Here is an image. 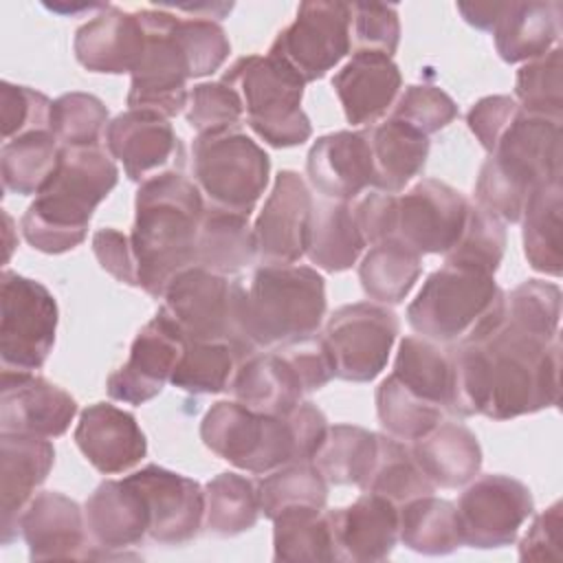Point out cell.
Here are the masks:
<instances>
[{
    "instance_id": "60d3db41",
    "label": "cell",
    "mask_w": 563,
    "mask_h": 563,
    "mask_svg": "<svg viewBox=\"0 0 563 563\" xmlns=\"http://www.w3.org/2000/svg\"><path fill=\"white\" fill-rule=\"evenodd\" d=\"M378 451V433L356 424L328 427L312 464L328 484L363 486Z\"/></svg>"
},
{
    "instance_id": "680465c9",
    "label": "cell",
    "mask_w": 563,
    "mask_h": 563,
    "mask_svg": "<svg viewBox=\"0 0 563 563\" xmlns=\"http://www.w3.org/2000/svg\"><path fill=\"white\" fill-rule=\"evenodd\" d=\"M521 106L508 95H488L482 97L466 114V123L471 132L477 136L486 152H493L497 141L510 128V123L519 117Z\"/></svg>"
},
{
    "instance_id": "94428289",
    "label": "cell",
    "mask_w": 563,
    "mask_h": 563,
    "mask_svg": "<svg viewBox=\"0 0 563 563\" xmlns=\"http://www.w3.org/2000/svg\"><path fill=\"white\" fill-rule=\"evenodd\" d=\"M563 504L554 501L550 508L539 512L519 541L521 561H559L561 559V515Z\"/></svg>"
},
{
    "instance_id": "f6af8a7d",
    "label": "cell",
    "mask_w": 563,
    "mask_h": 563,
    "mask_svg": "<svg viewBox=\"0 0 563 563\" xmlns=\"http://www.w3.org/2000/svg\"><path fill=\"white\" fill-rule=\"evenodd\" d=\"M260 510L273 519L288 508H325L328 482L312 462H292L257 482Z\"/></svg>"
},
{
    "instance_id": "484cf974",
    "label": "cell",
    "mask_w": 563,
    "mask_h": 563,
    "mask_svg": "<svg viewBox=\"0 0 563 563\" xmlns=\"http://www.w3.org/2000/svg\"><path fill=\"white\" fill-rule=\"evenodd\" d=\"M31 561L88 559V528L81 506L55 490L37 493L20 519Z\"/></svg>"
},
{
    "instance_id": "11a10c76",
    "label": "cell",
    "mask_w": 563,
    "mask_h": 563,
    "mask_svg": "<svg viewBox=\"0 0 563 563\" xmlns=\"http://www.w3.org/2000/svg\"><path fill=\"white\" fill-rule=\"evenodd\" d=\"M389 117L405 121L429 136L446 128L457 117V103L438 86H407L400 90Z\"/></svg>"
},
{
    "instance_id": "2e32d148",
    "label": "cell",
    "mask_w": 563,
    "mask_h": 563,
    "mask_svg": "<svg viewBox=\"0 0 563 563\" xmlns=\"http://www.w3.org/2000/svg\"><path fill=\"white\" fill-rule=\"evenodd\" d=\"M462 539L471 548L510 545L534 512L530 488L508 475H482L466 484L457 504Z\"/></svg>"
},
{
    "instance_id": "b9f144b4",
    "label": "cell",
    "mask_w": 563,
    "mask_h": 563,
    "mask_svg": "<svg viewBox=\"0 0 563 563\" xmlns=\"http://www.w3.org/2000/svg\"><path fill=\"white\" fill-rule=\"evenodd\" d=\"M361 490L383 495L400 506L409 499L433 495L435 486L416 462L409 442H402L389 433H378L376 460Z\"/></svg>"
},
{
    "instance_id": "681fc988",
    "label": "cell",
    "mask_w": 563,
    "mask_h": 563,
    "mask_svg": "<svg viewBox=\"0 0 563 563\" xmlns=\"http://www.w3.org/2000/svg\"><path fill=\"white\" fill-rule=\"evenodd\" d=\"M504 249H506L504 220H499L495 213L486 211L477 202L475 205L468 202L466 220L460 231V238L455 240L451 251L444 255V262L479 268L495 275V271L501 264Z\"/></svg>"
},
{
    "instance_id": "e0dca14e",
    "label": "cell",
    "mask_w": 563,
    "mask_h": 563,
    "mask_svg": "<svg viewBox=\"0 0 563 563\" xmlns=\"http://www.w3.org/2000/svg\"><path fill=\"white\" fill-rule=\"evenodd\" d=\"M468 200L451 185L422 178L407 194L396 196L394 238L416 253L446 255L466 220Z\"/></svg>"
},
{
    "instance_id": "52a82bcc",
    "label": "cell",
    "mask_w": 563,
    "mask_h": 563,
    "mask_svg": "<svg viewBox=\"0 0 563 563\" xmlns=\"http://www.w3.org/2000/svg\"><path fill=\"white\" fill-rule=\"evenodd\" d=\"M325 306V279L317 268L262 264L246 288V334L257 352L314 336Z\"/></svg>"
},
{
    "instance_id": "1f68e13d",
    "label": "cell",
    "mask_w": 563,
    "mask_h": 563,
    "mask_svg": "<svg viewBox=\"0 0 563 563\" xmlns=\"http://www.w3.org/2000/svg\"><path fill=\"white\" fill-rule=\"evenodd\" d=\"M490 33L504 62L537 59L559 44L561 2H506Z\"/></svg>"
},
{
    "instance_id": "9a60e30c",
    "label": "cell",
    "mask_w": 563,
    "mask_h": 563,
    "mask_svg": "<svg viewBox=\"0 0 563 563\" xmlns=\"http://www.w3.org/2000/svg\"><path fill=\"white\" fill-rule=\"evenodd\" d=\"M350 48V4L317 0L299 4L297 18L277 33L268 55L310 84L325 77Z\"/></svg>"
},
{
    "instance_id": "6125c7cd",
    "label": "cell",
    "mask_w": 563,
    "mask_h": 563,
    "mask_svg": "<svg viewBox=\"0 0 563 563\" xmlns=\"http://www.w3.org/2000/svg\"><path fill=\"white\" fill-rule=\"evenodd\" d=\"M352 209H354L356 224L369 246L387 238H394L396 194L374 189L365 194Z\"/></svg>"
},
{
    "instance_id": "c3c4849f",
    "label": "cell",
    "mask_w": 563,
    "mask_h": 563,
    "mask_svg": "<svg viewBox=\"0 0 563 563\" xmlns=\"http://www.w3.org/2000/svg\"><path fill=\"white\" fill-rule=\"evenodd\" d=\"M561 288L552 282L528 279L506 295L504 321L539 341L559 339Z\"/></svg>"
},
{
    "instance_id": "9f6ffc18",
    "label": "cell",
    "mask_w": 563,
    "mask_h": 563,
    "mask_svg": "<svg viewBox=\"0 0 563 563\" xmlns=\"http://www.w3.org/2000/svg\"><path fill=\"white\" fill-rule=\"evenodd\" d=\"M352 51H374L391 57L400 42V20L394 4H350Z\"/></svg>"
},
{
    "instance_id": "8d00e7d4",
    "label": "cell",
    "mask_w": 563,
    "mask_h": 563,
    "mask_svg": "<svg viewBox=\"0 0 563 563\" xmlns=\"http://www.w3.org/2000/svg\"><path fill=\"white\" fill-rule=\"evenodd\" d=\"M561 211L563 196L559 178L543 183L532 191L519 220L523 222V253L528 264L550 277H559L563 268Z\"/></svg>"
},
{
    "instance_id": "d590c367",
    "label": "cell",
    "mask_w": 563,
    "mask_h": 563,
    "mask_svg": "<svg viewBox=\"0 0 563 563\" xmlns=\"http://www.w3.org/2000/svg\"><path fill=\"white\" fill-rule=\"evenodd\" d=\"M398 541L427 556H442L464 545L455 504L422 495L398 506Z\"/></svg>"
},
{
    "instance_id": "7dc6e473",
    "label": "cell",
    "mask_w": 563,
    "mask_h": 563,
    "mask_svg": "<svg viewBox=\"0 0 563 563\" xmlns=\"http://www.w3.org/2000/svg\"><path fill=\"white\" fill-rule=\"evenodd\" d=\"M240 365L229 343L187 341L169 383L187 394H220L229 389Z\"/></svg>"
},
{
    "instance_id": "836d02e7",
    "label": "cell",
    "mask_w": 563,
    "mask_h": 563,
    "mask_svg": "<svg viewBox=\"0 0 563 563\" xmlns=\"http://www.w3.org/2000/svg\"><path fill=\"white\" fill-rule=\"evenodd\" d=\"M367 246L350 202L343 200H314L306 255L308 260L325 271L341 273L356 264L363 249Z\"/></svg>"
},
{
    "instance_id": "be15d7a7",
    "label": "cell",
    "mask_w": 563,
    "mask_h": 563,
    "mask_svg": "<svg viewBox=\"0 0 563 563\" xmlns=\"http://www.w3.org/2000/svg\"><path fill=\"white\" fill-rule=\"evenodd\" d=\"M504 4L506 2H457V11L471 26L479 31H493L504 11Z\"/></svg>"
},
{
    "instance_id": "603a6c76",
    "label": "cell",
    "mask_w": 563,
    "mask_h": 563,
    "mask_svg": "<svg viewBox=\"0 0 563 563\" xmlns=\"http://www.w3.org/2000/svg\"><path fill=\"white\" fill-rule=\"evenodd\" d=\"M55 462V449L46 438L0 433V543L20 537V519L46 482Z\"/></svg>"
},
{
    "instance_id": "30bf717a",
    "label": "cell",
    "mask_w": 563,
    "mask_h": 563,
    "mask_svg": "<svg viewBox=\"0 0 563 563\" xmlns=\"http://www.w3.org/2000/svg\"><path fill=\"white\" fill-rule=\"evenodd\" d=\"M222 81L238 90L251 130L273 147H295L310 139L312 125L301 108L306 84L279 59L244 55Z\"/></svg>"
},
{
    "instance_id": "ac0fdd59",
    "label": "cell",
    "mask_w": 563,
    "mask_h": 563,
    "mask_svg": "<svg viewBox=\"0 0 563 563\" xmlns=\"http://www.w3.org/2000/svg\"><path fill=\"white\" fill-rule=\"evenodd\" d=\"M185 343L176 323L158 310L134 336L128 361L108 376V396L128 405H143L158 396L172 378Z\"/></svg>"
},
{
    "instance_id": "db71d44e",
    "label": "cell",
    "mask_w": 563,
    "mask_h": 563,
    "mask_svg": "<svg viewBox=\"0 0 563 563\" xmlns=\"http://www.w3.org/2000/svg\"><path fill=\"white\" fill-rule=\"evenodd\" d=\"M176 35L187 55L191 79L216 73L231 53L224 29L211 18H178Z\"/></svg>"
},
{
    "instance_id": "6f0895ef",
    "label": "cell",
    "mask_w": 563,
    "mask_h": 563,
    "mask_svg": "<svg viewBox=\"0 0 563 563\" xmlns=\"http://www.w3.org/2000/svg\"><path fill=\"white\" fill-rule=\"evenodd\" d=\"M0 103H2V139L4 143L29 132L51 130V108L53 101L29 88L11 81H2L0 86Z\"/></svg>"
},
{
    "instance_id": "e575fe53",
    "label": "cell",
    "mask_w": 563,
    "mask_h": 563,
    "mask_svg": "<svg viewBox=\"0 0 563 563\" xmlns=\"http://www.w3.org/2000/svg\"><path fill=\"white\" fill-rule=\"evenodd\" d=\"M255 257L257 246L249 216L216 205L205 207L196 238V266L233 275L253 264Z\"/></svg>"
},
{
    "instance_id": "7bdbcfd3",
    "label": "cell",
    "mask_w": 563,
    "mask_h": 563,
    "mask_svg": "<svg viewBox=\"0 0 563 563\" xmlns=\"http://www.w3.org/2000/svg\"><path fill=\"white\" fill-rule=\"evenodd\" d=\"M407 389L442 407L449 413L451 402V356L440 343L424 336H405L391 372Z\"/></svg>"
},
{
    "instance_id": "cb8c5ba5",
    "label": "cell",
    "mask_w": 563,
    "mask_h": 563,
    "mask_svg": "<svg viewBox=\"0 0 563 563\" xmlns=\"http://www.w3.org/2000/svg\"><path fill=\"white\" fill-rule=\"evenodd\" d=\"M306 174L323 198L343 202L358 198L376 180L367 130L319 136L308 152Z\"/></svg>"
},
{
    "instance_id": "bcb514c9",
    "label": "cell",
    "mask_w": 563,
    "mask_h": 563,
    "mask_svg": "<svg viewBox=\"0 0 563 563\" xmlns=\"http://www.w3.org/2000/svg\"><path fill=\"white\" fill-rule=\"evenodd\" d=\"M376 413L383 429L402 440L416 442L444 420V409L407 389L394 374L376 387Z\"/></svg>"
},
{
    "instance_id": "9c48e42d",
    "label": "cell",
    "mask_w": 563,
    "mask_h": 563,
    "mask_svg": "<svg viewBox=\"0 0 563 563\" xmlns=\"http://www.w3.org/2000/svg\"><path fill=\"white\" fill-rule=\"evenodd\" d=\"M334 378L332 361L321 336H308L240 361L229 385L233 398L253 411L284 416L306 394Z\"/></svg>"
},
{
    "instance_id": "ffe728a7",
    "label": "cell",
    "mask_w": 563,
    "mask_h": 563,
    "mask_svg": "<svg viewBox=\"0 0 563 563\" xmlns=\"http://www.w3.org/2000/svg\"><path fill=\"white\" fill-rule=\"evenodd\" d=\"M106 147L123 163L125 176L145 183L165 172H180L185 152L167 117L150 110H125L106 130Z\"/></svg>"
},
{
    "instance_id": "8fae6325",
    "label": "cell",
    "mask_w": 563,
    "mask_h": 563,
    "mask_svg": "<svg viewBox=\"0 0 563 563\" xmlns=\"http://www.w3.org/2000/svg\"><path fill=\"white\" fill-rule=\"evenodd\" d=\"M191 169L209 205L251 216L268 176V154L244 132L198 134L191 145Z\"/></svg>"
},
{
    "instance_id": "ba28073f",
    "label": "cell",
    "mask_w": 563,
    "mask_h": 563,
    "mask_svg": "<svg viewBox=\"0 0 563 563\" xmlns=\"http://www.w3.org/2000/svg\"><path fill=\"white\" fill-rule=\"evenodd\" d=\"M163 312L187 341L229 343L240 361L255 354L246 334V288L202 266L180 271L163 292Z\"/></svg>"
},
{
    "instance_id": "7c38bea8",
    "label": "cell",
    "mask_w": 563,
    "mask_h": 563,
    "mask_svg": "<svg viewBox=\"0 0 563 563\" xmlns=\"http://www.w3.org/2000/svg\"><path fill=\"white\" fill-rule=\"evenodd\" d=\"M57 301L51 290L24 275L2 271L0 277V358L2 369H40L57 332Z\"/></svg>"
},
{
    "instance_id": "f35d334b",
    "label": "cell",
    "mask_w": 563,
    "mask_h": 563,
    "mask_svg": "<svg viewBox=\"0 0 563 563\" xmlns=\"http://www.w3.org/2000/svg\"><path fill=\"white\" fill-rule=\"evenodd\" d=\"M275 561H339L330 510L288 508L273 517Z\"/></svg>"
},
{
    "instance_id": "4316f807",
    "label": "cell",
    "mask_w": 563,
    "mask_h": 563,
    "mask_svg": "<svg viewBox=\"0 0 563 563\" xmlns=\"http://www.w3.org/2000/svg\"><path fill=\"white\" fill-rule=\"evenodd\" d=\"M332 88L347 123L369 128L394 108L402 77L391 57L374 51H356L334 73Z\"/></svg>"
},
{
    "instance_id": "ee69618b",
    "label": "cell",
    "mask_w": 563,
    "mask_h": 563,
    "mask_svg": "<svg viewBox=\"0 0 563 563\" xmlns=\"http://www.w3.org/2000/svg\"><path fill=\"white\" fill-rule=\"evenodd\" d=\"M257 482L240 473H220L205 484L202 526L216 537H235L251 530L260 519Z\"/></svg>"
},
{
    "instance_id": "816d5d0a",
    "label": "cell",
    "mask_w": 563,
    "mask_h": 563,
    "mask_svg": "<svg viewBox=\"0 0 563 563\" xmlns=\"http://www.w3.org/2000/svg\"><path fill=\"white\" fill-rule=\"evenodd\" d=\"M561 46L526 62L517 70L515 95L521 110L561 119L563 112V62Z\"/></svg>"
},
{
    "instance_id": "f5cc1de1",
    "label": "cell",
    "mask_w": 563,
    "mask_h": 563,
    "mask_svg": "<svg viewBox=\"0 0 563 563\" xmlns=\"http://www.w3.org/2000/svg\"><path fill=\"white\" fill-rule=\"evenodd\" d=\"M185 117L198 134H220L240 125L244 119V103L238 90L222 79L205 81L189 90Z\"/></svg>"
},
{
    "instance_id": "d4e9b609",
    "label": "cell",
    "mask_w": 563,
    "mask_h": 563,
    "mask_svg": "<svg viewBox=\"0 0 563 563\" xmlns=\"http://www.w3.org/2000/svg\"><path fill=\"white\" fill-rule=\"evenodd\" d=\"M75 444L103 475L125 473L147 453V440L136 418L110 402L88 405L79 413Z\"/></svg>"
},
{
    "instance_id": "f546056e",
    "label": "cell",
    "mask_w": 563,
    "mask_h": 563,
    "mask_svg": "<svg viewBox=\"0 0 563 563\" xmlns=\"http://www.w3.org/2000/svg\"><path fill=\"white\" fill-rule=\"evenodd\" d=\"M339 561H385L398 543V506L376 493L330 510Z\"/></svg>"
},
{
    "instance_id": "5b68a950",
    "label": "cell",
    "mask_w": 563,
    "mask_h": 563,
    "mask_svg": "<svg viewBox=\"0 0 563 563\" xmlns=\"http://www.w3.org/2000/svg\"><path fill=\"white\" fill-rule=\"evenodd\" d=\"M506 317V292L495 275L449 264L433 271L407 306L409 325L424 339L460 345L488 339Z\"/></svg>"
},
{
    "instance_id": "277c9868",
    "label": "cell",
    "mask_w": 563,
    "mask_h": 563,
    "mask_svg": "<svg viewBox=\"0 0 563 563\" xmlns=\"http://www.w3.org/2000/svg\"><path fill=\"white\" fill-rule=\"evenodd\" d=\"M561 178V119L521 110L484 161L475 202L504 222H519L532 191Z\"/></svg>"
},
{
    "instance_id": "d6986e66",
    "label": "cell",
    "mask_w": 563,
    "mask_h": 563,
    "mask_svg": "<svg viewBox=\"0 0 563 563\" xmlns=\"http://www.w3.org/2000/svg\"><path fill=\"white\" fill-rule=\"evenodd\" d=\"M145 499L150 510L147 537L161 545L191 541L205 521V488L176 471L147 464L125 475Z\"/></svg>"
},
{
    "instance_id": "74e56055",
    "label": "cell",
    "mask_w": 563,
    "mask_h": 563,
    "mask_svg": "<svg viewBox=\"0 0 563 563\" xmlns=\"http://www.w3.org/2000/svg\"><path fill=\"white\" fill-rule=\"evenodd\" d=\"M422 273V255L396 238L372 244L358 264L365 295L378 303H400Z\"/></svg>"
},
{
    "instance_id": "7a4b0ae2",
    "label": "cell",
    "mask_w": 563,
    "mask_h": 563,
    "mask_svg": "<svg viewBox=\"0 0 563 563\" xmlns=\"http://www.w3.org/2000/svg\"><path fill=\"white\" fill-rule=\"evenodd\" d=\"M202 213V191L183 172H165L139 185L130 242L139 288L150 297H163L180 271L196 266Z\"/></svg>"
},
{
    "instance_id": "f907efd6",
    "label": "cell",
    "mask_w": 563,
    "mask_h": 563,
    "mask_svg": "<svg viewBox=\"0 0 563 563\" xmlns=\"http://www.w3.org/2000/svg\"><path fill=\"white\" fill-rule=\"evenodd\" d=\"M108 123V108L90 92H66L53 101L51 132L64 147L99 145Z\"/></svg>"
},
{
    "instance_id": "8992f818",
    "label": "cell",
    "mask_w": 563,
    "mask_h": 563,
    "mask_svg": "<svg viewBox=\"0 0 563 563\" xmlns=\"http://www.w3.org/2000/svg\"><path fill=\"white\" fill-rule=\"evenodd\" d=\"M479 343L486 350V402L482 416L510 420L559 402V339L539 341L504 321Z\"/></svg>"
},
{
    "instance_id": "7402d4cb",
    "label": "cell",
    "mask_w": 563,
    "mask_h": 563,
    "mask_svg": "<svg viewBox=\"0 0 563 563\" xmlns=\"http://www.w3.org/2000/svg\"><path fill=\"white\" fill-rule=\"evenodd\" d=\"M77 416V400L33 372L2 369L0 433L64 435Z\"/></svg>"
},
{
    "instance_id": "ab89813d",
    "label": "cell",
    "mask_w": 563,
    "mask_h": 563,
    "mask_svg": "<svg viewBox=\"0 0 563 563\" xmlns=\"http://www.w3.org/2000/svg\"><path fill=\"white\" fill-rule=\"evenodd\" d=\"M62 154V143L51 130L29 132L11 139L0 152V176L7 191L31 196L40 194L51 180Z\"/></svg>"
},
{
    "instance_id": "3957f363",
    "label": "cell",
    "mask_w": 563,
    "mask_h": 563,
    "mask_svg": "<svg viewBox=\"0 0 563 563\" xmlns=\"http://www.w3.org/2000/svg\"><path fill=\"white\" fill-rule=\"evenodd\" d=\"M119 169L101 147H64L51 180L26 207L24 240L42 253L59 255L86 240L92 211L114 189Z\"/></svg>"
},
{
    "instance_id": "5bb4252c",
    "label": "cell",
    "mask_w": 563,
    "mask_h": 563,
    "mask_svg": "<svg viewBox=\"0 0 563 563\" xmlns=\"http://www.w3.org/2000/svg\"><path fill=\"white\" fill-rule=\"evenodd\" d=\"M400 323L394 310L378 301H356L336 308L321 334L334 376L369 383L387 365Z\"/></svg>"
},
{
    "instance_id": "d6a6232c",
    "label": "cell",
    "mask_w": 563,
    "mask_h": 563,
    "mask_svg": "<svg viewBox=\"0 0 563 563\" xmlns=\"http://www.w3.org/2000/svg\"><path fill=\"white\" fill-rule=\"evenodd\" d=\"M365 130L374 161V189L387 194L402 191L427 165L429 136L391 117Z\"/></svg>"
},
{
    "instance_id": "4dcf8cb0",
    "label": "cell",
    "mask_w": 563,
    "mask_h": 563,
    "mask_svg": "<svg viewBox=\"0 0 563 563\" xmlns=\"http://www.w3.org/2000/svg\"><path fill=\"white\" fill-rule=\"evenodd\" d=\"M411 451L435 488L466 486L482 468V446L475 433L455 420L438 422L427 435L411 442Z\"/></svg>"
},
{
    "instance_id": "6da1fadb",
    "label": "cell",
    "mask_w": 563,
    "mask_h": 563,
    "mask_svg": "<svg viewBox=\"0 0 563 563\" xmlns=\"http://www.w3.org/2000/svg\"><path fill=\"white\" fill-rule=\"evenodd\" d=\"M328 427L323 411L310 400H301L284 416L220 400L202 416L200 438L218 457L260 475L292 462H312Z\"/></svg>"
},
{
    "instance_id": "f1b7e54d",
    "label": "cell",
    "mask_w": 563,
    "mask_h": 563,
    "mask_svg": "<svg viewBox=\"0 0 563 563\" xmlns=\"http://www.w3.org/2000/svg\"><path fill=\"white\" fill-rule=\"evenodd\" d=\"M88 537L99 556L141 543L150 532V510L139 488L123 479L101 482L84 504Z\"/></svg>"
},
{
    "instance_id": "83f0119b",
    "label": "cell",
    "mask_w": 563,
    "mask_h": 563,
    "mask_svg": "<svg viewBox=\"0 0 563 563\" xmlns=\"http://www.w3.org/2000/svg\"><path fill=\"white\" fill-rule=\"evenodd\" d=\"M145 48V29L139 11L130 13L108 4L75 33L73 51L90 73H134Z\"/></svg>"
},
{
    "instance_id": "91938a15",
    "label": "cell",
    "mask_w": 563,
    "mask_h": 563,
    "mask_svg": "<svg viewBox=\"0 0 563 563\" xmlns=\"http://www.w3.org/2000/svg\"><path fill=\"white\" fill-rule=\"evenodd\" d=\"M92 253L99 266L106 273H110L117 282L125 286H139L136 260H134L130 235L110 227L99 229L92 235Z\"/></svg>"
},
{
    "instance_id": "4fadbf2b",
    "label": "cell",
    "mask_w": 563,
    "mask_h": 563,
    "mask_svg": "<svg viewBox=\"0 0 563 563\" xmlns=\"http://www.w3.org/2000/svg\"><path fill=\"white\" fill-rule=\"evenodd\" d=\"M139 18L145 29V48L132 73L128 106L172 119L187 108V81L191 79L187 55L176 35L178 15L143 9Z\"/></svg>"
},
{
    "instance_id": "44dd1931",
    "label": "cell",
    "mask_w": 563,
    "mask_h": 563,
    "mask_svg": "<svg viewBox=\"0 0 563 563\" xmlns=\"http://www.w3.org/2000/svg\"><path fill=\"white\" fill-rule=\"evenodd\" d=\"M314 198L306 180L282 169L253 224L257 260L262 264H295L306 255Z\"/></svg>"
}]
</instances>
